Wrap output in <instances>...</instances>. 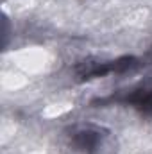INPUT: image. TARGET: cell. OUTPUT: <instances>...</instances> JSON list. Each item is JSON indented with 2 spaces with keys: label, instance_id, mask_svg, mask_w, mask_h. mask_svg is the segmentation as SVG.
I'll list each match as a JSON object with an SVG mask.
<instances>
[{
  "label": "cell",
  "instance_id": "6da1fadb",
  "mask_svg": "<svg viewBox=\"0 0 152 154\" xmlns=\"http://www.w3.org/2000/svg\"><path fill=\"white\" fill-rule=\"evenodd\" d=\"M138 65L136 57H120L116 61H82L75 66V72L81 79H93L104 77L108 74H123L132 70Z\"/></svg>",
  "mask_w": 152,
  "mask_h": 154
},
{
  "label": "cell",
  "instance_id": "7a4b0ae2",
  "mask_svg": "<svg viewBox=\"0 0 152 154\" xmlns=\"http://www.w3.org/2000/svg\"><path fill=\"white\" fill-rule=\"evenodd\" d=\"M104 131L95 125H77L70 134V143L77 152L93 154L102 143Z\"/></svg>",
  "mask_w": 152,
  "mask_h": 154
},
{
  "label": "cell",
  "instance_id": "3957f363",
  "mask_svg": "<svg viewBox=\"0 0 152 154\" xmlns=\"http://www.w3.org/2000/svg\"><path fill=\"white\" fill-rule=\"evenodd\" d=\"M108 100L129 104V106L136 108L143 115H152V86L134 88V90H131V91H127L123 95H111Z\"/></svg>",
  "mask_w": 152,
  "mask_h": 154
}]
</instances>
